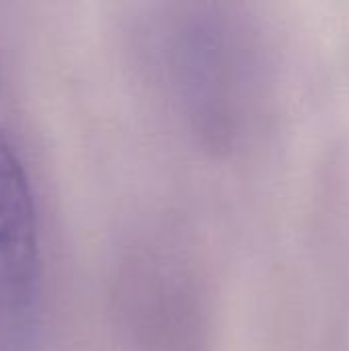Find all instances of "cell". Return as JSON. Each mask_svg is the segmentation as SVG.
I'll return each instance as SVG.
<instances>
[{
	"label": "cell",
	"instance_id": "obj_1",
	"mask_svg": "<svg viewBox=\"0 0 349 351\" xmlns=\"http://www.w3.org/2000/svg\"><path fill=\"white\" fill-rule=\"evenodd\" d=\"M140 49L195 140L232 150L257 93V47L241 14L216 2L171 4L140 27Z\"/></svg>",
	"mask_w": 349,
	"mask_h": 351
},
{
	"label": "cell",
	"instance_id": "obj_2",
	"mask_svg": "<svg viewBox=\"0 0 349 351\" xmlns=\"http://www.w3.org/2000/svg\"><path fill=\"white\" fill-rule=\"evenodd\" d=\"M43 274L25 160L0 128V351H41Z\"/></svg>",
	"mask_w": 349,
	"mask_h": 351
},
{
	"label": "cell",
	"instance_id": "obj_3",
	"mask_svg": "<svg viewBox=\"0 0 349 351\" xmlns=\"http://www.w3.org/2000/svg\"><path fill=\"white\" fill-rule=\"evenodd\" d=\"M123 327L138 351H200L202 302L191 269L169 251L140 247L117 280Z\"/></svg>",
	"mask_w": 349,
	"mask_h": 351
},
{
	"label": "cell",
	"instance_id": "obj_4",
	"mask_svg": "<svg viewBox=\"0 0 349 351\" xmlns=\"http://www.w3.org/2000/svg\"><path fill=\"white\" fill-rule=\"evenodd\" d=\"M0 82H2V62H0Z\"/></svg>",
	"mask_w": 349,
	"mask_h": 351
}]
</instances>
